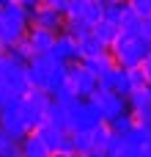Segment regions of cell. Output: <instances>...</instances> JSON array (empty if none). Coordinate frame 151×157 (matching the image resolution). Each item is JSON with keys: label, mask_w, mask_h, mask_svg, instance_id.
<instances>
[{"label": "cell", "mask_w": 151, "mask_h": 157, "mask_svg": "<svg viewBox=\"0 0 151 157\" xmlns=\"http://www.w3.org/2000/svg\"><path fill=\"white\" fill-rule=\"evenodd\" d=\"M25 75H28L30 88H41V91H47V94L52 97V94L66 83L69 63L58 61L52 52H36V55L25 63Z\"/></svg>", "instance_id": "cell-1"}, {"label": "cell", "mask_w": 151, "mask_h": 157, "mask_svg": "<svg viewBox=\"0 0 151 157\" xmlns=\"http://www.w3.org/2000/svg\"><path fill=\"white\" fill-rule=\"evenodd\" d=\"M30 28V8H25L19 0H8L0 6V44L8 50L14 41H19Z\"/></svg>", "instance_id": "cell-2"}, {"label": "cell", "mask_w": 151, "mask_h": 157, "mask_svg": "<svg viewBox=\"0 0 151 157\" xmlns=\"http://www.w3.org/2000/svg\"><path fill=\"white\" fill-rule=\"evenodd\" d=\"M110 52H113V58H116L118 66L129 69V66H138L146 52H151V41L143 33L129 36V33H121V30H118V36H116L113 44H110Z\"/></svg>", "instance_id": "cell-3"}, {"label": "cell", "mask_w": 151, "mask_h": 157, "mask_svg": "<svg viewBox=\"0 0 151 157\" xmlns=\"http://www.w3.org/2000/svg\"><path fill=\"white\" fill-rule=\"evenodd\" d=\"M63 105H66V130H94L99 121H105L99 105L91 97H74L72 102Z\"/></svg>", "instance_id": "cell-4"}, {"label": "cell", "mask_w": 151, "mask_h": 157, "mask_svg": "<svg viewBox=\"0 0 151 157\" xmlns=\"http://www.w3.org/2000/svg\"><path fill=\"white\" fill-rule=\"evenodd\" d=\"M0 86L11 97H22V94L30 91V83H28V75H25V63L17 61L8 52L0 55Z\"/></svg>", "instance_id": "cell-5"}, {"label": "cell", "mask_w": 151, "mask_h": 157, "mask_svg": "<svg viewBox=\"0 0 151 157\" xmlns=\"http://www.w3.org/2000/svg\"><path fill=\"white\" fill-rule=\"evenodd\" d=\"M50 102H52V97H50L47 91H41V88H30L28 94L19 97V113H22L28 130L39 127V124L47 119V108H50Z\"/></svg>", "instance_id": "cell-6"}, {"label": "cell", "mask_w": 151, "mask_h": 157, "mask_svg": "<svg viewBox=\"0 0 151 157\" xmlns=\"http://www.w3.org/2000/svg\"><path fill=\"white\" fill-rule=\"evenodd\" d=\"M33 132L44 141L47 152L50 155H74V146H72V132L63 130V127H55L52 121H41L39 127H33Z\"/></svg>", "instance_id": "cell-7"}, {"label": "cell", "mask_w": 151, "mask_h": 157, "mask_svg": "<svg viewBox=\"0 0 151 157\" xmlns=\"http://www.w3.org/2000/svg\"><path fill=\"white\" fill-rule=\"evenodd\" d=\"M0 127L11 135V138H17V141H22L30 130H28V124H25V119H22V113H19V97H8L3 105H0Z\"/></svg>", "instance_id": "cell-8"}, {"label": "cell", "mask_w": 151, "mask_h": 157, "mask_svg": "<svg viewBox=\"0 0 151 157\" xmlns=\"http://www.w3.org/2000/svg\"><path fill=\"white\" fill-rule=\"evenodd\" d=\"M91 99L99 105V110H102V119H105V121H110V119H116V116H121V113H129L127 97H121L118 91L96 88V91L91 94Z\"/></svg>", "instance_id": "cell-9"}, {"label": "cell", "mask_w": 151, "mask_h": 157, "mask_svg": "<svg viewBox=\"0 0 151 157\" xmlns=\"http://www.w3.org/2000/svg\"><path fill=\"white\" fill-rule=\"evenodd\" d=\"M66 80H69V86L74 88L77 97H91V94L99 88V77L91 75V72L83 66V61H72V63H69V75H66Z\"/></svg>", "instance_id": "cell-10"}, {"label": "cell", "mask_w": 151, "mask_h": 157, "mask_svg": "<svg viewBox=\"0 0 151 157\" xmlns=\"http://www.w3.org/2000/svg\"><path fill=\"white\" fill-rule=\"evenodd\" d=\"M63 14L61 11H55V8H50V6H44V3H39L36 8H30V25L33 28H47V30H61L63 28Z\"/></svg>", "instance_id": "cell-11"}, {"label": "cell", "mask_w": 151, "mask_h": 157, "mask_svg": "<svg viewBox=\"0 0 151 157\" xmlns=\"http://www.w3.org/2000/svg\"><path fill=\"white\" fill-rule=\"evenodd\" d=\"M58 61H63V63H72V61H80V47H77V39L74 36H69L66 30H58L55 33V44H52V50H50Z\"/></svg>", "instance_id": "cell-12"}, {"label": "cell", "mask_w": 151, "mask_h": 157, "mask_svg": "<svg viewBox=\"0 0 151 157\" xmlns=\"http://www.w3.org/2000/svg\"><path fill=\"white\" fill-rule=\"evenodd\" d=\"M99 88H107V91H118L121 97H127L129 94V77H127V69L124 66H113V69H107L102 77H99Z\"/></svg>", "instance_id": "cell-13"}, {"label": "cell", "mask_w": 151, "mask_h": 157, "mask_svg": "<svg viewBox=\"0 0 151 157\" xmlns=\"http://www.w3.org/2000/svg\"><path fill=\"white\" fill-rule=\"evenodd\" d=\"M28 41L33 47V52H50L52 44H55V30H47V28H28Z\"/></svg>", "instance_id": "cell-14"}, {"label": "cell", "mask_w": 151, "mask_h": 157, "mask_svg": "<svg viewBox=\"0 0 151 157\" xmlns=\"http://www.w3.org/2000/svg\"><path fill=\"white\" fill-rule=\"evenodd\" d=\"M105 155H110V157H127V155H140V149H138L135 144H129L127 135L113 132L110 141H107V146H105Z\"/></svg>", "instance_id": "cell-15"}, {"label": "cell", "mask_w": 151, "mask_h": 157, "mask_svg": "<svg viewBox=\"0 0 151 157\" xmlns=\"http://www.w3.org/2000/svg\"><path fill=\"white\" fill-rule=\"evenodd\" d=\"M83 61V66L91 72V75H96V77H102L107 69H113L116 66V58H113V52H110V47L105 50V52H99V55H94V58H80Z\"/></svg>", "instance_id": "cell-16"}, {"label": "cell", "mask_w": 151, "mask_h": 157, "mask_svg": "<svg viewBox=\"0 0 151 157\" xmlns=\"http://www.w3.org/2000/svg\"><path fill=\"white\" fill-rule=\"evenodd\" d=\"M19 157H50V152H47L44 141L30 130V132L19 141Z\"/></svg>", "instance_id": "cell-17"}, {"label": "cell", "mask_w": 151, "mask_h": 157, "mask_svg": "<svg viewBox=\"0 0 151 157\" xmlns=\"http://www.w3.org/2000/svg\"><path fill=\"white\" fill-rule=\"evenodd\" d=\"M77 47H80V58H94V55H99V52L107 50V44H105L94 30L85 33V36H80V39H77Z\"/></svg>", "instance_id": "cell-18"}, {"label": "cell", "mask_w": 151, "mask_h": 157, "mask_svg": "<svg viewBox=\"0 0 151 157\" xmlns=\"http://www.w3.org/2000/svg\"><path fill=\"white\" fill-rule=\"evenodd\" d=\"M69 132H72L74 155H96V146H94V135H91V130H69Z\"/></svg>", "instance_id": "cell-19"}, {"label": "cell", "mask_w": 151, "mask_h": 157, "mask_svg": "<svg viewBox=\"0 0 151 157\" xmlns=\"http://www.w3.org/2000/svg\"><path fill=\"white\" fill-rule=\"evenodd\" d=\"M127 105H129V113H132V116L143 113V110H146V108L151 105V91H149V88H138V91H129V94H127Z\"/></svg>", "instance_id": "cell-20"}, {"label": "cell", "mask_w": 151, "mask_h": 157, "mask_svg": "<svg viewBox=\"0 0 151 157\" xmlns=\"http://www.w3.org/2000/svg\"><path fill=\"white\" fill-rule=\"evenodd\" d=\"M127 3H129V0H127ZM140 22H143V17H140L138 11H132V6H127V11L121 14L118 30H121V33H129V36H135V33H140Z\"/></svg>", "instance_id": "cell-21"}, {"label": "cell", "mask_w": 151, "mask_h": 157, "mask_svg": "<svg viewBox=\"0 0 151 157\" xmlns=\"http://www.w3.org/2000/svg\"><path fill=\"white\" fill-rule=\"evenodd\" d=\"M61 30H66L69 36L80 39V36L91 33V30H94V25H91L85 17H66V19H63V28H61Z\"/></svg>", "instance_id": "cell-22"}, {"label": "cell", "mask_w": 151, "mask_h": 157, "mask_svg": "<svg viewBox=\"0 0 151 157\" xmlns=\"http://www.w3.org/2000/svg\"><path fill=\"white\" fill-rule=\"evenodd\" d=\"M127 138H129V144H135V146L140 149L146 141H151V124H149V121L135 119V124H132V130L127 132Z\"/></svg>", "instance_id": "cell-23"}, {"label": "cell", "mask_w": 151, "mask_h": 157, "mask_svg": "<svg viewBox=\"0 0 151 157\" xmlns=\"http://www.w3.org/2000/svg\"><path fill=\"white\" fill-rule=\"evenodd\" d=\"M94 33H96V36H99V39H102V41H105V44L110 47V44H113V39L118 36V25L102 17V19H99V22L94 25Z\"/></svg>", "instance_id": "cell-24"}, {"label": "cell", "mask_w": 151, "mask_h": 157, "mask_svg": "<svg viewBox=\"0 0 151 157\" xmlns=\"http://www.w3.org/2000/svg\"><path fill=\"white\" fill-rule=\"evenodd\" d=\"M6 52H8V55H14L17 61H22V63H28V61L36 55V52H33V47H30V41H28V36H22L19 41H14Z\"/></svg>", "instance_id": "cell-25"}, {"label": "cell", "mask_w": 151, "mask_h": 157, "mask_svg": "<svg viewBox=\"0 0 151 157\" xmlns=\"http://www.w3.org/2000/svg\"><path fill=\"white\" fill-rule=\"evenodd\" d=\"M91 135H94V146H96V155H105V146H107V141H110V135H113L110 124H107V121H99V124L91 130Z\"/></svg>", "instance_id": "cell-26"}, {"label": "cell", "mask_w": 151, "mask_h": 157, "mask_svg": "<svg viewBox=\"0 0 151 157\" xmlns=\"http://www.w3.org/2000/svg\"><path fill=\"white\" fill-rule=\"evenodd\" d=\"M47 121H52L55 127H63L66 130V105L58 102V99H52L50 108H47Z\"/></svg>", "instance_id": "cell-27"}, {"label": "cell", "mask_w": 151, "mask_h": 157, "mask_svg": "<svg viewBox=\"0 0 151 157\" xmlns=\"http://www.w3.org/2000/svg\"><path fill=\"white\" fill-rule=\"evenodd\" d=\"M0 157H19V141L0 127Z\"/></svg>", "instance_id": "cell-28"}, {"label": "cell", "mask_w": 151, "mask_h": 157, "mask_svg": "<svg viewBox=\"0 0 151 157\" xmlns=\"http://www.w3.org/2000/svg\"><path fill=\"white\" fill-rule=\"evenodd\" d=\"M127 77H129V91H138V88H149V77L143 72V66H129L127 69Z\"/></svg>", "instance_id": "cell-29"}, {"label": "cell", "mask_w": 151, "mask_h": 157, "mask_svg": "<svg viewBox=\"0 0 151 157\" xmlns=\"http://www.w3.org/2000/svg\"><path fill=\"white\" fill-rule=\"evenodd\" d=\"M107 124H110V130H113V132H118V135H127V132L132 130V124H135V116H132V113H121V116L110 119Z\"/></svg>", "instance_id": "cell-30"}, {"label": "cell", "mask_w": 151, "mask_h": 157, "mask_svg": "<svg viewBox=\"0 0 151 157\" xmlns=\"http://www.w3.org/2000/svg\"><path fill=\"white\" fill-rule=\"evenodd\" d=\"M83 17L91 22V25H96L102 17H105V3L102 0H91L88 6H85V11H83Z\"/></svg>", "instance_id": "cell-31"}, {"label": "cell", "mask_w": 151, "mask_h": 157, "mask_svg": "<svg viewBox=\"0 0 151 157\" xmlns=\"http://www.w3.org/2000/svg\"><path fill=\"white\" fill-rule=\"evenodd\" d=\"M127 0H121V3H105V19H110V22H121V14L127 11Z\"/></svg>", "instance_id": "cell-32"}, {"label": "cell", "mask_w": 151, "mask_h": 157, "mask_svg": "<svg viewBox=\"0 0 151 157\" xmlns=\"http://www.w3.org/2000/svg\"><path fill=\"white\" fill-rule=\"evenodd\" d=\"M91 0H69V8H66V17H83V11H85V6H88Z\"/></svg>", "instance_id": "cell-33"}, {"label": "cell", "mask_w": 151, "mask_h": 157, "mask_svg": "<svg viewBox=\"0 0 151 157\" xmlns=\"http://www.w3.org/2000/svg\"><path fill=\"white\" fill-rule=\"evenodd\" d=\"M132 11H138L140 17H149L151 14V0H129Z\"/></svg>", "instance_id": "cell-34"}, {"label": "cell", "mask_w": 151, "mask_h": 157, "mask_svg": "<svg viewBox=\"0 0 151 157\" xmlns=\"http://www.w3.org/2000/svg\"><path fill=\"white\" fill-rule=\"evenodd\" d=\"M44 6H50V8H55V11H61L63 17H66V8H69V0H41Z\"/></svg>", "instance_id": "cell-35"}, {"label": "cell", "mask_w": 151, "mask_h": 157, "mask_svg": "<svg viewBox=\"0 0 151 157\" xmlns=\"http://www.w3.org/2000/svg\"><path fill=\"white\" fill-rule=\"evenodd\" d=\"M140 33L151 41V14H149V17H143V22H140Z\"/></svg>", "instance_id": "cell-36"}, {"label": "cell", "mask_w": 151, "mask_h": 157, "mask_svg": "<svg viewBox=\"0 0 151 157\" xmlns=\"http://www.w3.org/2000/svg\"><path fill=\"white\" fill-rule=\"evenodd\" d=\"M140 66H143V72H146V77H149V83H151V52H146V55H143Z\"/></svg>", "instance_id": "cell-37"}, {"label": "cell", "mask_w": 151, "mask_h": 157, "mask_svg": "<svg viewBox=\"0 0 151 157\" xmlns=\"http://www.w3.org/2000/svg\"><path fill=\"white\" fill-rule=\"evenodd\" d=\"M140 155H143V157H151V141H146V144L140 146Z\"/></svg>", "instance_id": "cell-38"}, {"label": "cell", "mask_w": 151, "mask_h": 157, "mask_svg": "<svg viewBox=\"0 0 151 157\" xmlns=\"http://www.w3.org/2000/svg\"><path fill=\"white\" fill-rule=\"evenodd\" d=\"M19 3H22V6H25V8H36V6H39V3H41V0H19Z\"/></svg>", "instance_id": "cell-39"}, {"label": "cell", "mask_w": 151, "mask_h": 157, "mask_svg": "<svg viewBox=\"0 0 151 157\" xmlns=\"http://www.w3.org/2000/svg\"><path fill=\"white\" fill-rule=\"evenodd\" d=\"M8 97H11V94H8V91H6V88H3V86H0V105H3V102H6V99H8Z\"/></svg>", "instance_id": "cell-40"}, {"label": "cell", "mask_w": 151, "mask_h": 157, "mask_svg": "<svg viewBox=\"0 0 151 157\" xmlns=\"http://www.w3.org/2000/svg\"><path fill=\"white\" fill-rule=\"evenodd\" d=\"M102 3H121V0H102Z\"/></svg>", "instance_id": "cell-41"}, {"label": "cell", "mask_w": 151, "mask_h": 157, "mask_svg": "<svg viewBox=\"0 0 151 157\" xmlns=\"http://www.w3.org/2000/svg\"><path fill=\"white\" fill-rule=\"evenodd\" d=\"M3 52H6V50H3V44H0V55H3Z\"/></svg>", "instance_id": "cell-42"}, {"label": "cell", "mask_w": 151, "mask_h": 157, "mask_svg": "<svg viewBox=\"0 0 151 157\" xmlns=\"http://www.w3.org/2000/svg\"><path fill=\"white\" fill-rule=\"evenodd\" d=\"M3 3H8V0H0V6H3Z\"/></svg>", "instance_id": "cell-43"}, {"label": "cell", "mask_w": 151, "mask_h": 157, "mask_svg": "<svg viewBox=\"0 0 151 157\" xmlns=\"http://www.w3.org/2000/svg\"><path fill=\"white\" fill-rule=\"evenodd\" d=\"M149 91H151V83H149Z\"/></svg>", "instance_id": "cell-44"}]
</instances>
